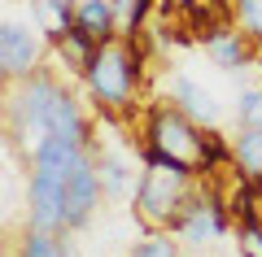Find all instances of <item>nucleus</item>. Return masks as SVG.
I'll use <instances>...</instances> for the list:
<instances>
[{
    "label": "nucleus",
    "mask_w": 262,
    "mask_h": 257,
    "mask_svg": "<svg viewBox=\"0 0 262 257\" xmlns=\"http://www.w3.org/2000/svg\"><path fill=\"white\" fill-rule=\"evenodd\" d=\"M140 139H144V157H166V161L188 166L196 175H214L219 166L232 157L227 139L214 127H201L196 118H188L175 101H162V105L144 109Z\"/></svg>",
    "instance_id": "f257e3e1"
},
{
    "label": "nucleus",
    "mask_w": 262,
    "mask_h": 257,
    "mask_svg": "<svg viewBox=\"0 0 262 257\" xmlns=\"http://www.w3.org/2000/svg\"><path fill=\"white\" fill-rule=\"evenodd\" d=\"M140 79H144V53L131 35H122V39L101 44V53L92 57V65L83 74V87L92 96L96 113L127 118L140 105Z\"/></svg>",
    "instance_id": "f03ea898"
},
{
    "label": "nucleus",
    "mask_w": 262,
    "mask_h": 257,
    "mask_svg": "<svg viewBox=\"0 0 262 257\" xmlns=\"http://www.w3.org/2000/svg\"><path fill=\"white\" fill-rule=\"evenodd\" d=\"M201 175L188 170V166H175L166 157H144V170L136 179V218H140L144 231H170L175 218L184 214L188 196L196 192Z\"/></svg>",
    "instance_id": "7ed1b4c3"
},
{
    "label": "nucleus",
    "mask_w": 262,
    "mask_h": 257,
    "mask_svg": "<svg viewBox=\"0 0 262 257\" xmlns=\"http://www.w3.org/2000/svg\"><path fill=\"white\" fill-rule=\"evenodd\" d=\"M57 87H61V83H57L48 70H35V74H27V79L9 83L5 118H9V135H18V144H22L27 157L48 139V109H53Z\"/></svg>",
    "instance_id": "20e7f679"
},
{
    "label": "nucleus",
    "mask_w": 262,
    "mask_h": 257,
    "mask_svg": "<svg viewBox=\"0 0 262 257\" xmlns=\"http://www.w3.org/2000/svg\"><path fill=\"white\" fill-rule=\"evenodd\" d=\"M227 227H232L227 196L219 192L214 175H201V183H196V192L188 196V205H184V214L175 218L170 236L184 240V244H210V240H219Z\"/></svg>",
    "instance_id": "39448f33"
},
{
    "label": "nucleus",
    "mask_w": 262,
    "mask_h": 257,
    "mask_svg": "<svg viewBox=\"0 0 262 257\" xmlns=\"http://www.w3.org/2000/svg\"><path fill=\"white\" fill-rule=\"evenodd\" d=\"M66 179L61 170L31 166L27 175V222L44 231H66Z\"/></svg>",
    "instance_id": "423d86ee"
},
{
    "label": "nucleus",
    "mask_w": 262,
    "mask_h": 257,
    "mask_svg": "<svg viewBox=\"0 0 262 257\" xmlns=\"http://www.w3.org/2000/svg\"><path fill=\"white\" fill-rule=\"evenodd\" d=\"M105 188H101V170H96V153L88 148L79 157V166L66 179V231H83L92 222L96 205H101Z\"/></svg>",
    "instance_id": "0eeeda50"
},
{
    "label": "nucleus",
    "mask_w": 262,
    "mask_h": 257,
    "mask_svg": "<svg viewBox=\"0 0 262 257\" xmlns=\"http://www.w3.org/2000/svg\"><path fill=\"white\" fill-rule=\"evenodd\" d=\"M39 39H35V31L27 27V22H18V18H5L0 22V79L5 83H18V79H27V74H35L39 70Z\"/></svg>",
    "instance_id": "6e6552de"
},
{
    "label": "nucleus",
    "mask_w": 262,
    "mask_h": 257,
    "mask_svg": "<svg viewBox=\"0 0 262 257\" xmlns=\"http://www.w3.org/2000/svg\"><path fill=\"white\" fill-rule=\"evenodd\" d=\"M201 48L210 53V61L223 65V70H245V65L253 61V39L245 35V31H232V27H214L201 35Z\"/></svg>",
    "instance_id": "1a4fd4ad"
},
{
    "label": "nucleus",
    "mask_w": 262,
    "mask_h": 257,
    "mask_svg": "<svg viewBox=\"0 0 262 257\" xmlns=\"http://www.w3.org/2000/svg\"><path fill=\"white\" fill-rule=\"evenodd\" d=\"M96 53H101V39H96L92 31H83L79 22L53 39V57L66 65V70H75L79 79L88 74V65H92V57H96Z\"/></svg>",
    "instance_id": "9d476101"
},
{
    "label": "nucleus",
    "mask_w": 262,
    "mask_h": 257,
    "mask_svg": "<svg viewBox=\"0 0 262 257\" xmlns=\"http://www.w3.org/2000/svg\"><path fill=\"white\" fill-rule=\"evenodd\" d=\"M170 101H175L188 118H196L201 127H214V122L223 118V109L214 105V96H210L201 83H192L188 74H175V79H170Z\"/></svg>",
    "instance_id": "9b49d317"
},
{
    "label": "nucleus",
    "mask_w": 262,
    "mask_h": 257,
    "mask_svg": "<svg viewBox=\"0 0 262 257\" xmlns=\"http://www.w3.org/2000/svg\"><path fill=\"white\" fill-rule=\"evenodd\" d=\"M75 9H79V0H31V18H35V31H44L48 44H53L61 31L75 27Z\"/></svg>",
    "instance_id": "f8f14e48"
},
{
    "label": "nucleus",
    "mask_w": 262,
    "mask_h": 257,
    "mask_svg": "<svg viewBox=\"0 0 262 257\" xmlns=\"http://www.w3.org/2000/svg\"><path fill=\"white\" fill-rule=\"evenodd\" d=\"M75 22H79L83 31H92V35L101 39V44L118 39V9H114L110 0H79Z\"/></svg>",
    "instance_id": "ddd939ff"
},
{
    "label": "nucleus",
    "mask_w": 262,
    "mask_h": 257,
    "mask_svg": "<svg viewBox=\"0 0 262 257\" xmlns=\"http://www.w3.org/2000/svg\"><path fill=\"white\" fill-rule=\"evenodd\" d=\"M75 231H44L31 227L18 244V257H75V244H70Z\"/></svg>",
    "instance_id": "4468645a"
},
{
    "label": "nucleus",
    "mask_w": 262,
    "mask_h": 257,
    "mask_svg": "<svg viewBox=\"0 0 262 257\" xmlns=\"http://www.w3.org/2000/svg\"><path fill=\"white\" fill-rule=\"evenodd\" d=\"M232 161L241 170V179L262 183V127H241V135L232 144Z\"/></svg>",
    "instance_id": "2eb2a0df"
},
{
    "label": "nucleus",
    "mask_w": 262,
    "mask_h": 257,
    "mask_svg": "<svg viewBox=\"0 0 262 257\" xmlns=\"http://www.w3.org/2000/svg\"><path fill=\"white\" fill-rule=\"evenodd\" d=\"M96 170H101V188H105V196L110 201H118L122 192H127V183H131V161L118 153V148H105V153H96Z\"/></svg>",
    "instance_id": "dca6fc26"
},
{
    "label": "nucleus",
    "mask_w": 262,
    "mask_h": 257,
    "mask_svg": "<svg viewBox=\"0 0 262 257\" xmlns=\"http://www.w3.org/2000/svg\"><path fill=\"white\" fill-rule=\"evenodd\" d=\"M232 13H236V27L262 48V0H232Z\"/></svg>",
    "instance_id": "f3484780"
},
{
    "label": "nucleus",
    "mask_w": 262,
    "mask_h": 257,
    "mask_svg": "<svg viewBox=\"0 0 262 257\" xmlns=\"http://www.w3.org/2000/svg\"><path fill=\"white\" fill-rule=\"evenodd\" d=\"M127 257H179V244H175L170 231H144V240Z\"/></svg>",
    "instance_id": "a211bd4d"
},
{
    "label": "nucleus",
    "mask_w": 262,
    "mask_h": 257,
    "mask_svg": "<svg viewBox=\"0 0 262 257\" xmlns=\"http://www.w3.org/2000/svg\"><path fill=\"white\" fill-rule=\"evenodd\" d=\"M236 118H241V127H262V87H245L241 92Z\"/></svg>",
    "instance_id": "6ab92c4d"
},
{
    "label": "nucleus",
    "mask_w": 262,
    "mask_h": 257,
    "mask_svg": "<svg viewBox=\"0 0 262 257\" xmlns=\"http://www.w3.org/2000/svg\"><path fill=\"white\" fill-rule=\"evenodd\" d=\"M236 248L241 257H262V222H236Z\"/></svg>",
    "instance_id": "aec40b11"
},
{
    "label": "nucleus",
    "mask_w": 262,
    "mask_h": 257,
    "mask_svg": "<svg viewBox=\"0 0 262 257\" xmlns=\"http://www.w3.org/2000/svg\"><path fill=\"white\" fill-rule=\"evenodd\" d=\"M153 5H158V0H131L127 18H122V27H127L122 35H131V39L140 35V31H144V22H149V13H153Z\"/></svg>",
    "instance_id": "412c9836"
},
{
    "label": "nucleus",
    "mask_w": 262,
    "mask_h": 257,
    "mask_svg": "<svg viewBox=\"0 0 262 257\" xmlns=\"http://www.w3.org/2000/svg\"><path fill=\"white\" fill-rule=\"evenodd\" d=\"M114 9H118V18H127V9H131V0H110Z\"/></svg>",
    "instance_id": "4be33fe9"
},
{
    "label": "nucleus",
    "mask_w": 262,
    "mask_h": 257,
    "mask_svg": "<svg viewBox=\"0 0 262 257\" xmlns=\"http://www.w3.org/2000/svg\"><path fill=\"white\" fill-rule=\"evenodd\" d=\"M5 5H13V0H5Z\"/></svg>",
    "instance_id": "5701e85b"
}]
</instances>
